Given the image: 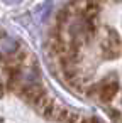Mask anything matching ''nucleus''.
<instances>
[{"mask_svg": "<svg viewBox=\"0 0 122 123\" xmlns=\"http://www.w3.org/2000/svg\"><path fill=\"white\" fill-rule=\"evenodd\" d=\"M98 46H100L102 56L107 59H114V57L120 56V52H122L120 36L114 29H108V27H103L98 31Z\"/></svg>", "mask_w": 122, "mask_h": 123, "instance_id": "1", "label": "nucleus"}, {"mask_svg": "<svg viewBox=\"0 0 122 123\" xmlns=\"http://www.w3.org/2000/svg\"><path fill=\"white\" fill-rule=\"evenodd\" d=\"M119 91V83L115 79H103L102 83H98L95 86V96H98L100 101L103 103H108L115 98Z\"/></svg>", "mask_w": 122, "mask_h": 123, "instance_id": "2", "label": "nucleus"}, {"mask_svg": "<svg viewBox=\"0 0 122 123\" xmlns=\"http://www.w3.org/2000/svg\"><path fill=\"white\" fill-rule=\"evenodd\" d=\"M80 123H98V121H97L95 118H86V120H81Z\"/></svg>", "mask_w": 122, "mask_h": 123, "instance_id": "3", "label": "nucleus"}, {"mask_svg": "<svg viewBox=\"0 0 122 123\" xmlns=\"http://www.w3.org/2000/svg\"><path fill=\"white\" fill-rule=\"evenodd\" d=\"M4 91H5V88H4V83H2V81H0V96H2V94H4Z\"/></svg>", "mask_w": 122, "mask_h": 123, "instance_id": "4", "label": "nucleus"}, {"mask_svg": "<svg viewBox=\"0 0 122 123\" xmlns=\"http://www.w3.org/2000/svg\"><path fill=\"white\" fill-rule=\"evenodd\" d=\"M5 2H7V4H15L17 0H5Z\"/></svg>", "mask_w": 122, "mask_h": 123, "instance_id": "5", "label": "nucleus"}, {"mask_svg": "<svg viewBox=\"0 0 122 123\" xmlns=\"http://www.w3.org/2000/svg\"><path fill=\"white\" fill-rule=\"evenodd\" d=\"M100 2H114V0H100Z\"/></svg>", "mask_w": 122, "mask_h": 123, "instance_id": "6", "label": "nucleus"}]
</instances>
